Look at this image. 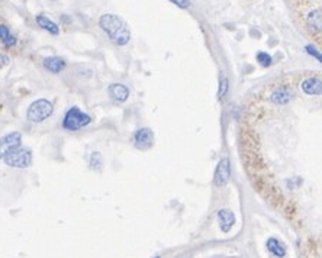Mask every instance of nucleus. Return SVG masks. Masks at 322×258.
I'll return each instance as SVG.
<instances>
[{
	"label": "nucleus",
	"mask_w": 322,
	"mask_h": 258,
	"mask_svg": "<svg viewBox=\"0 0 322 258\" xmlns=\"http://www.w3.org/2000/svg\"><path fill=\"white\" fill-rule=\"evenodd\" d=\"M257 60H258V63H260L263 67H269V66H271V63H273L271 55H269L267 52H258V54H257Z\"/></svg>",
	"instance_id": "obj_15"
},
{
	"label": "nucleus",
	"mask_w": 322,
	"mask_h": 258,
	"mask_svg": "<svg viewBox=\"0 0 322 258\" xmlns=\"http://www.w3.org/2000/svg\"><path fill=\"white\" fill-rule=\"evenodd\" d=\"M109 93L116 102H125L129 97L128 87H125L123 85H118V83H113L112 86L109 87Z\"/></svg>",
	"instance_id": "obj_13"
},
{
	"label": "nucleus",
	"mask_w": 322,
	"mask_h": 258,
	"mask_svg": "<svg viewBox=\"0 0 322 258\" xmlns=\"http://www.w3.org/2000/svg\"><path fill=\"white\" fill-rule=\"evenodd\" d=\"M35 20H36L38 26L42 28L44 31H47L48 34H51V35H58V34H60V26H58L54 20H51L48 16H45L44 13L36 15Z\"/></svg>",
	"instance_id": "obj_11"
},
{
	"label": "nucleus",
	"mask_w": 322,
	"mask_h": 258,
	"mask_svg": "<svg viewBox=\"0 0 322 258\" xmlns=\"http://www.w3.org/2000/svg\"><path fill=\"white\" fill-rule=\"evenodd\" d=\"M229 175H231V166H229V160L228 158H222L216 167V172H215V178L214 183L220 187V186H225L229 180Z\"/></svg>",
	"instance_id": "obj_8"
},
{
	"label": "nucleus",
	"mask_w": 322,
	"mask_h": 258,
	"mask_svg": "<svg viewBox=\"0 0 322 258\" xmlns=\"http://www.w3.org/2000/svg\"><path fill=\"white\" fill-rule=\"evenodd\" d=\"M0 41L6 48H12L17 42L16 36L10 32L9 26H6V25H0Z\"/></svg>",
	"instance_id": "obj_14"
},
{
	"label": "nucleus",
	"mask_w": 322,
	"mask_h": 258,
	"mask_svg": "<svg viewBox=\"0 0 322 258\" xmlns=\"http://www.w3.org/2000/svg\"><path fill=\"white\" fill-rule=\"evenodd\" d=\"M92 122V118L82 112L77 106H73L70 107L66 115H64V119H63V128L66 131H70V132H76L85 126H87L89 123Z\"/></svg>",
	"instance_id": "obj_4"
},
{
	"label": "nucleus",
	"mask_w": 322,
	"mask_h": 258,
	"mask_svg": "<svg viewBox=\"0 0 322 258\" xmlns=\"http://www.w3.org/2000/svg\"><path fill=\"white\" fill-rule=\"evenodd\" d=\"M218 222H219L220 229L226 234V232H229L231 228L234 226V224H235V216H234V213H232L231 210H228V209H220V210L218 212Z\"/></svg>",
	"instance_id": "obj_10"
},
{
	"label": "nucleus",
	"mask_w": 322,
	"mask_h": 258,
	"mask_svg": "<svg viewBox=\"0 0 322 258\" xmlns=\"http://www.w3.org/2000/svg\"><path fill=\"white\" fill-rule=\"evenodd\" d=\"M42 64H44V67H45L50 73H52V74H58V73H61V71L67 67L66 60L61 58V57H55V55L44 58Z\"/></svg>",
	"instance_id": "obj_9"
},
{
	"label": "nucleus",
	"mask_w": 322,
	"mask_h": 258,
	"mask_svg": "<svg viewBox=\"0 0 322 258\" xmlns=\"http://www.w3.org/2000/svg\"><path fill=\"white\" fill-rule=\"evenodd\" d=\"M171 3H174L176 6L182 7V9H187L190 6V0H170Z\"/></svg>",
	"instance_id": "obj_18"
},
{
	"label": "nucleus",
	"mask_w": 322,
	"mask_h": 258,
	"mask_svg": "<svg viewBox=\"0 0 322 258\" xmlns=\"http://www.w3.org/2000/svg\"><path fill=\"white\" fill-rule=\"evenodd\" d=\"M298 26L321 47V0H288Z\"/></svg>",
	"instance_id": "obj_1"
},
{
	"label": "nucleus",
	"mask_w": 322,
	"mask_h": 258,
	"mask_svg": "<svg viewBox=\"0 0 322 258\" xmlns=\"http://www.w3.org/2000/svg\"><path fill=\"white\" fill-rule=\"evenodd\" d=\"M228 91V79L226 77H222L220 82H219V91H218V97L222 99Z\"/></svg>",
	"instance_id": "obj_16"
},
{
	"label": "nucleus",
	"mask_w": 322,
	"mask_h": 258,
	"mask_svg": "<svg viewBox=\"0 0 322 258\" xmlns=\"http://www.w3.org/2000/svg\"><path fill=\"white\" fill-rule=\"evenodd\" d=\"M54 113V104L47 99H38L32 102L26 110V119L32 123H41Z\"/></svg>",
	"instance_id": "obj_3"
},
{
	"label": "nucleus",
	"mask_w": 322,
	"mask_h": 258,
	"mask_svg": "<svg viewBox=\"0 0 322 258\" xmlns=\"http://www.w3.org/2000/svg\"><path fill=\"white\" fill-rule=\"evenodd\" d=\"M0 60H1V64H7L9 63V58L6 55H0Z\"/></svg>",
	"instance_id": "obj_20"
},
{
	"label": "nucleus",
	"mask_w": 322,
	"mask_h": 258,
	"mask_svg": "<svg viewBox=\"0 0 322 258\" xmlns=\"http://www.w3.org/2000/svg\"><path fill=\"white\" fill-rule=\"evenodd\" d=\"M306 51H308V52H309L311 55L317 57V58H318V60L321 61V54H320L318 51H315V48H314L312 45H308V47H306Z\"/></svg>",
	"instance_id": "obj_19"
},
{
	"label": "nucleus",
	"mask_w": 322,
	"mask_h": 258,
	"mask_svg": "<svg viewBox=\"0 0 322 258\" xmlns=\"http://www.w3.org/2000/svg\"><path fill=\"white\" fill-rule=\"evenodd\" d=\"M22 144V134L20 132H10L0 138V160H3L9 153L19 148Z\"/></svg>",
	"instance_id": "obj_6"
},
{
	"label": "nucleus",
	"mask_w": 322,
	"mask_h": 258,
	"mask_svg": "<svg viewBox=\"0 0 322 258\" xmlns=\"http://www.w3.org/2000/svg\"><path fill=\"white\" fill-rule=\"evenodd\" d=\"M267 250L271 256L277 258H285L286 257V247L277 240V238H269L267 240Z\"/></svg>",
	"instance_id": "obj_12"
},
{
	"label": "nucleus",
	"mask_w": 322,
	"mask_h": 258,
	"mask_svg": "<svg viewBox=\"0 0 322 258\" xmlns=\"http://www.w3.org/2000/svg\"><path fill=\"white\" fill-rule=\"evenodd\" d=\"M135 147L139 150H147L154 144V134L150 128H142L138 129L134 135Z\"/></svg>",
	"instance_id": "obj_7"
},
{
	"label": "nucleus",
	"mask_w": 322,
	"mask_h": 258,
	"mask_svg": "<svg viewBox=\"0 0 322 258\" xmlns=\"http://www.w3.org/2000/svg\"><path fill=\"white\" fill-rule=\"evenodd\" d=\"M90 166L93 167V169H101V166H102V157H101V154L99 153H93L92 154V158H90Z\"/></svg>",
	"instance_id": "obj_17"
},
{
	"label": "nucleus",
	"mask_w": 322,
	"mask_h": 258,
	"mask_svg": "<svg viewBox=\"0 0 322 258\" xmlns=\"http://www.w3.org/2000/svg\"><path fill=\"white\" fill-rule=\"evenodd\" d=\"M155 258H160V257H155Z\"/></svg>",
	"instance_id": "obj_21"
},
{
	"label": "nucleus",
	"mask_w": 322,
	"mask_h": 258,
	"mask_svg": "<svg viewBox=\"0 0 322 258\" xmlns=\"http://www.w3.org/2000/svg\"><path fill=\"white\" fill-rule=\"evenodd\" d=\"M4 164L13 169H28L32 166V153L28 148H16L3 158Z\"/></svg>",
	"instance_id": "obj_5"
},
{
	"label": "nucleus",
	"mask_w": 322,
	"mask_h": 258,
	"mask_svg": "<svg viewBox=\"0 0 322 258\" xmlns=\"http://www.w3.org/2000/svg\"><path fill=\"white\" fill-rule=\"evenodd\" d=\"M99 25L109 35V39L115 45L123 47L129 42L131 32H129V28H128L126 22L122 17H119L116 15H112V13H106L101 17Z\"/></svg>",
	"instance_id": "obj_2"
}]
</instances>
